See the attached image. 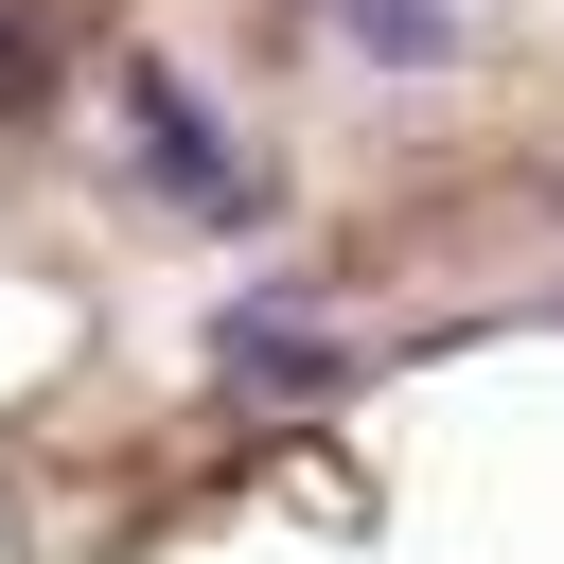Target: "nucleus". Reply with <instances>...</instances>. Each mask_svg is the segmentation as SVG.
Returning <instances> with one entry per match:
<instances>
[{
	"instance_id": "f257e3e1",
	"label": "nucleus",
	"mask_w": 564,
	"mask_h": 564,
	"mask_svg": "<svg viewBox=\"0 0 564 564\" xmlns=\"http://www.w3.org/2000/svg\"><path fill=\"white\" fill-rule=\"evenodd\" d=\"M123 106H141V176H159L194 229H264V212H282V194H264V159H247V141L159 70V53H123Z\"/></svg>"
},
{
	"instance_id": "f03ea898",
	"label": "nucleus",
	"mask_w": 564,
	"mask_h": 564,
	"mask_svg": "<svg viewBox=\"0 0 564 564\" xmlns=\"http://www.w3.org/2000/svg\"><path fill=\"white\" fill-rule=\"evenodd\" d=\"M212 370H247V388H335V335H300L282 300H229V317H212Z\"/></svg>"
},
{
	"instance_id": "7ed1b4c3",
	"label": "nucleus",
	"mask_w": 564,
	"mask_h": 564,
	"mask_svg": "<svg viewBox=\"0 0 564 564\" xmlns=\"http://www.w3.org/2000/svg\"><path fill=\"white\" fill-rule=\"evenodd\" d=\"M335 35H352V53H388V70H441V53H458V18H441V0H335Z\"/></svg>"
},
{
	"instance_id": "20e7f679",
	"label": "nucleus",
	"mask_w": 564,
	"mask_h": 564,
	"mask_svg": "<svg viewBox=\"0 0 564 564\" xmlns=\"http://www.w3.org/2000/svg\"><path fill=\"white\" fill-rule=\"evenodd\" d=\"M35 70H53V35H35V18H0V106H35Z\"/></svg>"
},
{
	"instance_id": "39448f33",
	"label": "nucleus",
	"mask_w": 564,
	"mask_h": 564,
	"mask_svg": "<svg viewBox=\"0 0 564 564\" xmlns=\"http://www.w3.org/2000/svg\"><path fill=\"white\" fill-rule=\"evenodd\" d=\"M546 212H564V159H546Z\"/></svg>"
}]
</instances>
